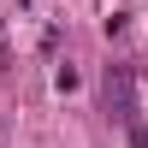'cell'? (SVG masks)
Segmentation results:
<instances>
[{
	"mask_svg": "<svg viewBox=\"0 0 148 148\" xmlns=\"http://www.w3.org/2000/svg\"><path fill=\"white\" fill-rule=\"evenodd\" d=\"M107 107H113L119 125H136V71L130 65H107Z\"/></svg>",
	"mask_w": 148,
	"mask_h": 148,
	"instance_id": "obj_1",
	"label": "cell"
},
{
	"mask_svg": "<svg viewBox=\"0 0 148 148\" xmlns=\"http://www.w3.org/2000/svg\"><path fill=\"white\" fill-rule=\"evenodd\" d=\"M125 136H130V148H148V125L136 119V125H125Z\"/></svg>",
	"mask_w": 148,
	"mask_h": 148,
	"instance_id": "obj_2",
	"label": "cell"
}]
</instances>
